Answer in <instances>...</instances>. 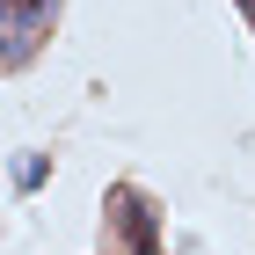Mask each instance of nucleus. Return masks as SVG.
Returning <instances> with one entry per match:
<instances>
[{
  "instance_id": "obj_1",
  "label": "nucleus",
  "mask_w": 255,
  "mask_h": 255,
  "mask_svg": "<svg viewBox=\"0 0 255 255\" xmlns=\"http://www.w3.org/2000/svg\"><path fill=\"white\" fill-rule=\"evenodd\" d=\"M51 15H59V0H0V66L29 59L51 29Z\"/></svg>"
},
{
  "instance_id": "obj_3",
  "label": "nucleus",
  "mask_w": 255,
  "mask_h": 255,
  "mask_svg": "<svg viewBox=\"0 0 255 255\" xmlns=\"http://www.w3.org/2000/svg\"><path fill=\"white\" fill-rule=\"evenodd\" d=\"M241 7H248V15H255V0H241Z\"/></svg>"
},
{
  "instance_id": "obj_2",
  "label": "nucleus",
  "mask_w": 255,
  "mask_h": 255,
  "mask_svg": "<svg viewBox=\"0 0 255 255\" xmlns=\"http://www.w3.org/2000/svg\"><path fill=\"white\" fill-rule=\"evenodd\" d=\"M110 219H117V234L131 241V255H160V226H153V204L131 190V182H117L110 190Z\"/></svg>"
}]
</instances>
